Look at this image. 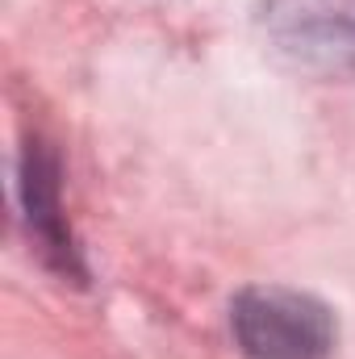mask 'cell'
Wrapping results in <instances>:
<instances>
[{
  "label": "cell",
  "mask_w": 355,
  "mask_h": 359,
  "mask_svg": "<svg viewBox=\"0 0 355 359\" xmlns=\"http://www.w3.org/2000/svg\"><path fill=\"white\" fill-rule=\"evenodd\" d=\"M230 330L247 359H330L339 322L326 301L288 284H251L230 301Z\"/></svg>",
  "instance_id": "1"
},
{
  "label": "cell",
  "mask_w": 355,
  "mask_h": 359,
  "mask_svg": "<svg viewBox=\"0 0 355 359\" xmlns=\"http://www.w3.org/2000/svg\"><path fill=\"white\" fill-rule=\"evenodd\" d=\"M272 46L309 72H355V0H264Z\"/></svg>",
  "instance_id": "2"
},
{
  "label": "cell",
  "mask_w": 355,
  "mask_h": 359,
  "mask_svg": "<svg viewBox=\"0 0 355 359\" xmlns=\"http://www.w3.org/2000/svg\"><path fill=\"white\" fill-rule=\"evenodd\" d=\"M21 209H25V226L42 251V259L63 276H76L84 280L80 268V251L72 243V230H67V217H63V196H59V159L46 142H29L25 155H21Z\"/></svg>",
  "instance_id": "3"
}]
</instances>
